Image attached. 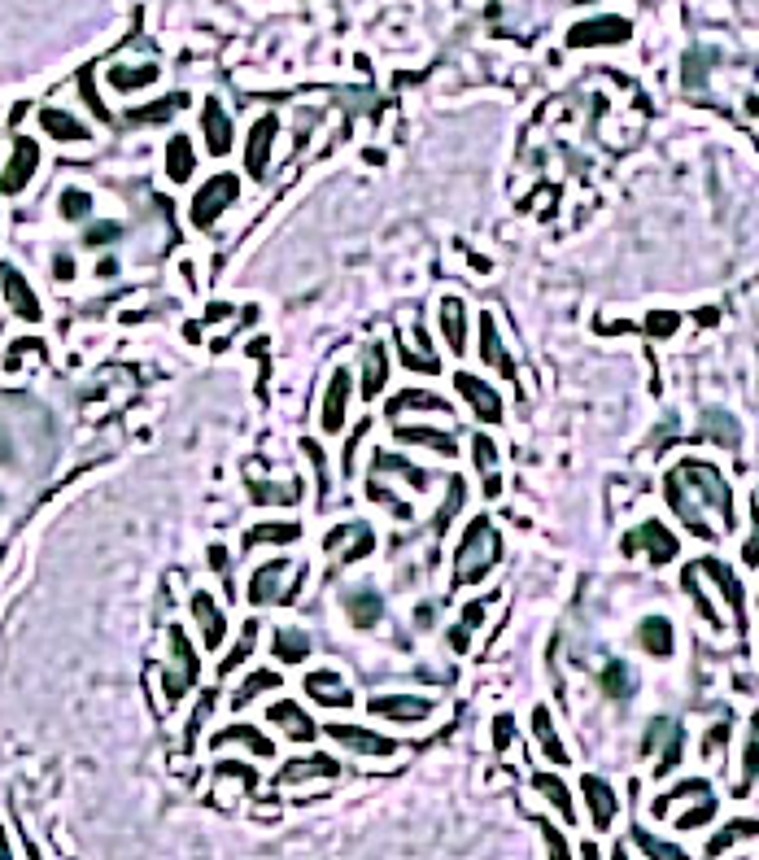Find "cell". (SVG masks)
<instances>
[{
    "instance_id": "16",
    "label": "cell",
    "mask_w": 759,
    "mask_h": 860,
    "mask_svg": "<svg viewBox=\"0 0 759 860\" xmlns=\"http://www.w3.org/2000/svg\"><path fill=\"white\" fill-rule=\"evenodd\" d=\"M336 760H328V756H306V760H293V764H284L280 769V778H275V786H297V782H306V778H336Z\"/></svg>"
},
{
    "instance_id": "5",
    "label": "cell",
    "mask_w": 759,
    "mask_h": 860,
    "mask_svg": "<svg viewBox=\"0 0 759 860\" xmlns=\"http://www.w3.org/2000/svg\"><path fill=\"white\" fill-rule=\"evenodd\" d=\"M35 166H40V145H35V140H27V136H18V140H14V158H9V166L0 171V193H5V197L22 193V188L31 184Z\"/></svg>"
},
{
    "instance_id": "60",
    "label": "cell",
    "mask_w": 759,
    "mask_h": 860,
    "mask_svg": "<svg viewBox=\"0 0 759 860\" xmlns=\"http://www.w3.org/2000/svg\"><path fill=\"white\" fill-rule=\"evenodd\" d=\"M53 271H57V280H70V276H75V262H70V258L62 254V258L53 262Z\"/></svg>"
},
{
    "instance_id": "2",
    "label": "cell",
    "mask_w": 759,
    "mask_h": 860,
    "mask_svg": "<svg viewBox=\"0 0 759 860\" xmlns=\"http://www.w3.org/2000/svg\"><path fill=\"white\" fill-rule=\"evenodd\" d=\"M498 559H502V537H498V529H493V520L476 516V520L463 529L459 551H454V581H459V585H472V581L485 577V572L498 564Z\"/></svg>"
},
{
    "instance_id": "35",
    "label": "cell",
    "mask_w": 759,
    "mask_h": 860,
    "mask_svg": "<svg viewBox=\"0 0 759 860\" xmlns=\"http://www.w3.org/2000/svg\"><path fill=\"white\" fill-rule=\"evenodd\" d=\"M301 537V529L297 524H258V529H249L245 533V546H262V542H297Z\"/></svg>"
},
{
    "instance_id": "36",
    "label": "cell",
    "mask_w": 759,
    "mask_h": 860,
    "mask_svg": "<svg viewBox=\"0 0 759 860\" xmlns=\"http://www.w3.org/2000/svg\"><path fill=\"white\" fill-rule=\"evenodd\" d=\"M249 498L253 503H297L301 485H267V481H249Z\"/></svg>"
},
{
    "instance_id": "44",
    "label": "cell",
    "mask_w": 759,
    "mask_h": 860,
    "mask_svg": "<svg viewBox=\"0 0 759 860\" xmlns=\"http://www.w3.org/2000/svg\"><path fill=\"white\" fill-rule=\"evenodd\" d=\"M703 428H707V433H716L720 446H738V424H733L725 411H707L703 415Z\"/></svg>"
},
{
    "instance_id": "32",
    "label": "cell",
    "mask_w": 759,
    "mask_h": 860,
    "mask_svg": "<svg viewBox=\"0 0 759 860\" xmlns=\"http://www.w3.org/2000/svg\"><path fill=\"white\" fill-rule=\"evenodd\" d=\"M384 376H389V354H384V345H371L367 350V376H363L367 398H376V393L384 389Z\"/></svg>"
},
{
    "instance_id": "15",
    "label": "cell",
    "mask_w": 759,
    "mask_h": 860,
    "mask_svg": "<svg viewBox=\"0 0 759 860\" xmlns=\"http://www.w3.org/2000/svg\"><path fill=\"white\" fill-rule=\"evenodd\" d=\"M275 599H284V564H280V559H275V564H262L249 577V603L253 607L275 603Z\"/></svg>"
},
{
    "instance_id": "40",
    "label": "cell",
    "mask_w": 759,
    "mask_h": 860,
    "mask_svg": "<svg viewBox=\"0 0 759 860\" xmlns=\"http://www.w3.org/2000/svg\"><path fill=\"white\" fill-rule=\"evenodd\" d=\"M184 105H188V97H184V92H175V97L149 105V110H136V114H131V123H162V118H171L175 110H184Z\"/></svg>"
},
{
    "instance_id": "34",
    "label": "cell",
    "mask_w": 759,
    "mask_h": 860,
    "mask_svg": "<svg viewBox=\"0 0 759 860\" xmlns=\"http://www.w3.org/2000/svg\"><path fill=\"white\" fill-rule=\"evenodd\" d=\"M380 612H384V603H380V594H371V590H363V594H354V599H349V620H354V625H376L380 620Z\"/></svg>"
},
{
    "instance_id": "26",
    "label": "cell",
    "mask_w": 759,
    "mask_h": 860,
    "mask_svg": "<svg viewBox=\"0 0 759 860\" xmlns=\"http://www.w3.org/2000/svg\"><path fill=\"white\" fill-rule=\"evenodd\" d=\"M227 743H245L253 756H275V747L267 743V738H262L258 730H253V725H232V730H223V734H214V747H227Z\"/></svg>"
},
{
    "instance_id": "37",
    "label": "cell",
    "mask_w": 759,
    "mask_h": 860,
    "mask_svg": "<svg viewBox=\"0 0 759 860\" xmlns=\"http://www.w3.org/2000/svg\"><path fill=\"white\" fill-rule=\"evenodd\" d=\"M633 839H637V847H642L650 860H690L677 843H664V839H655V834H646V830H633Z\"/></svg>"
},
{
    "instance_id": "47",
    "label": "cell",
    "mask_w": 759,
    "mask_h": 860,
    "mask_svg": "<svg viewBox=\"0 0 759 860\" xmlns=\"http://www.w3.org/2000/svg\"><path fill=\"white\" fill-rule=\"evenodd\" d=\"M677 328H681V319L672 315V310H650V315H646V332H650L655 341H668Z\"/></svg>"
},
{
    "instance_id": "48",
    "label": "cell",
    "mask_w": 759,
    "mask_h": 860,
    "mask_svg": "<svg viewBox=\"0 0 759 860\" xmlns=\"http://www.w3.org/2000/svg\"><path fill=\"white\" fill-rule=\"evenodd\" d=\"M88 210H92V197L83 193V188H66L62 193V214L66 219H88Z\"/></svg>"
},
{
    "instance_id": "62",
    "label": "cell",
    "mask_w": 759,
    "mask_h": 860,
    "mask_svg": "<svg viewBox=\"0 0 759 860\" xmlns=\"http://www.w3.org/2000/svg\"><path fill=\"white\" fill-rule=\"evenodd\" d=\"M0 860H14V856H9V839H5V826H0Z\"/></svg>"
},
{
    "instance_id": "57",
    "label": "cell",
    "mask_w": 759,
    "mask_h": 860,
    "mask_svg": "<svg viewBox=\"0 0 759 860\" xmlns=\"http://www.w3.org/2000/svg\"><path fill=\"white\" fill-rule=\"evenodd\" d=\"M493 459H498L493 441H489V437H476V468H480V472H489V468H493Z\"/></svg>"
},
{
    "instance_id": "45",
    "label": "cell",
    "mask_w": 759,
    "mask_h": 860,
    "mask_svg": "<svg viewBox=\"0 0 759 860\" xmlns=\"http://www.w3.org/2000/svg\"><path fill=\"white\" fill-rule=\"evenodd\" d=\"M328 542H354V546H345V555H349V559H363V555L371 551V529H367V524H358V529L332 533Z\"/></svg>"
},
{
    "instance_id": "29",
    "label": "cell",
    "mask_w": 759,
    "mask_h": 860,
    "mask_svg": "<svg viewBox=\"0 0 759 860\" xmlns=\"http://www.w3.org/2000/svg\"><path fill=\"white\" fill-rule=\"evenodd\" d=\"M397 441H411V446H432L441 455H459V441L445 437V433H432V428H397Z\"/></svg>"
},
{
    "instance_id": "61",
    "label": "cell",
    "mask_w": 759,
    "mask_h": 860,
    "mask_svg": "<svg viewBox=\"0 0 759 860\" xmlns=\"http://www.w3.org/2000/svg\"><path fill=\"white\" fill-rule=\"evenodd\" d=\"M227 564V551H219V546H210V568H223Z\"/></svg>"
},
{
    "instance_id": "14",
    "label": "cell",
    "mask_w": 759,
    "mask_h": 860,
    "mask_svg": "<svg viewBox=\"0 0 759 860\" xmlns=\"http://www.w3.org/2000/svg\"><path fill=\"white\" fill-rule=\"evenodd\" d=\"M371 712L376 716H389V721H424L432 712L428 699H411V695H380L371 699Z\"/></svg>"
},
{
    "instance_id": "1",
    "label": "cell",
    "mask_w": 759,
    "mask_h": 860,
    "mask_svg": "<svg viewBox=\"0 0 759 860\" xmlns=\"http://www.w3.org/2000/svg\"><path fill=\"white\" fill-rule=\"evenodd\" d=\"M664 494H668V507L685 520V529L694 537L712 542V537L733 529V494L712 463H698V459L677 463L664 481Z\"/></svg>"
},
{
    "instance_id": "39",
    "label": "cell",
    "mask_w": 759,
    "mask_h": 860,
    "mask_svg": "<svg viewBox=\"0 0 759 860\" xmlns=\"http://www.w3.org/2000/svg\"><path fill=\"white\" fill-rule=\"evenodd\" d=\"M389 411L397 415V411H450L437 393H397V398L389 402Z\"/></svg>"
},
{
    "instance_id": "19",
    "label": "cell",
    "mask_w": 759,
    "mask_h": 860,
    "mask_svg": "<svg viewBox=\"0 0 759 860\" xmlns=\"http://www.w3.org/2000/svg\"><path fill=\"white\" fill-rule=\"evenodd\" d=\"M201 127H206V145L214 158H223L227 149H232V123H227L223 105L219 101H206V110H201Z\"/></svg>"
},
{
    "instance_id": "52",
    "label": "cell",
    "mask_w": 759,
    "mask_h": 860,
    "mask_svg": "<svg viewBox=\"0 0 759 860\" xmlns=\"http://www.w3.org/2000/svg\"><path fill=\"white\" fill-rule=\"evenodd\" d=\"M712 817H716V799H712V795H703V804H698L694 812H685V817H681V830H698L703 821H712Z\"/></svg>"
},
{
    "instance_id": "46",
    "label": "cell",
    "mask_w": 759,
    "mask_h": 860,
    "mask_svg": "<svg viewBox=\"0 0 759 860\" xmlns=\"http://www.w3.org/2000/svg\"><path fill=\"white\" fill-rule=\"evenodd\" d=\"M275 686H280V677H275V673H253V677H249V682H245V686H240V690H236V708H245V703H249V699H258V695H262V690H275Z\"/></svg>"
},
{
    "instance_id": "55",
    "label": "cell",
    "mask_w": 759,
    "mask_h": 860,
    "mask_svg": "<svg viewBox=\"0 0 759 860\" xmlns=\"http://www.w3.org/2000/svg\"><path fill=\"white\" fill-rule=\"evenodd\" d=\"M118 236H123L118 223H92V228H88V245H105V241H118Z\"/></svg>"
},
{
    "instance_id": "25",
    "label": "cell",
    "mask_w": 759,
    "mask_h": 860,
    "mask_svg": "<svg viewBox=\"0 0 759 860\" xmlns=\"http://www.w3.org/2000/svg\"><path fill=\"white\" fill-rule=\"evenodd\" d=\"M192 140L188 136H171V145H166V175L175 179V184H184L192 179Z\"/></svg>"
},
{
    "instance_id": "41",
    "label": "cell",
    "mask_w": 759,
    "mask_h": 860,
    "mask_svg": "<svg viewBox=\"0 0 759 860\" xmlns=\"http://www.w3.org/2000/svg\"><path fill=\"white\" fill-rule=\"evenodd\" d=\"M480 620H485V603H467L463 607V625L450 633V647L454 651H467V638H472V629L480 625Z\"/></svg>"
},
{
    "instance_id": "13",
    "label": "cell",
    "mask_w": 759,
    "mask_h": 860,
    "mask_svg": "<svg viewBox=\"0 0 759 860\" xmlns=\"http://www.w3.org/2000/svg\"><path fill=\"white\" fill-rule=\"evenodd\" d=\"M192 616H197L206 647H210V651H219V647H223V638H227V616L219 612V603H214L210 594H197V599H192Z\"/></svg>"
},
{
    "instance_id": "24",
    "label": "cell",
    "mask_w": 759,
    "mask_h": 860,
    "mask_svg": "<svg viewBox=\"0 0 759 860\" xmlns=\"http://www.w3.org/2000/svg\"><path fill=\"white\" fill-rule=\"evenodd\" d=\"M40 127L53 140H88V127L75 114H62V110H40Z\"/></svg>"
},
{
    "instance_id": "56",
    "label": "cell",
    "mask_w": 759,
    "mask_h": 860,
    "mask_svg": "<svg viewBox=\"0 0 759 860\" xmlns=\"http://www.w3.org/2000/svg\"><path fill=\"white\" fill-rule=\"evenodd\" d=\"M219 778H240V782H245V791L258 786V773L245 769V764H219Z\"/></svg>"
},
{
    "instance_id": "23",
    "label": "cell",
    "mask_w": 759,
    "mask_h": 860,
    "mask_svg": "<svg viewBox=\"0 0 759 860\" xmlns=\"http://www.w3.org/2000/svg\"><path fill=\"white\" fill-rule=\"evenodd\" d=\"M707 572V577H716V585H720V594H725V603L733 607V616H742V607H746V599H742V585H738V577H733V572L720 564V559H703V564H698Z\"/></svg>"
},
{
    "instance_id": "3",
    "label": "cell",
    "mask_w": 759,
    "mask_h": 860,
    "mask_svg": "<svg viewBox=\"0 0 759 860\" xmlns=\"http://www.w3.org/2000/svg\"><path fill=\"white\" fill-rule=\"evenodd\" d=\"M236 193H240L236 175H214L210 184H201V193L192 197V223H197V228H210V223H219V214L232 206Z\"/></svg>"
},
{
    "instance_id": "10",
    "label": "cell",
    "mask_w": 759,
    "mask_h": 860,
    "mask_svg": "<svg viewBox=\"0 0 759 860\" xmlns=\"http://www.w3.org/2000/svg\"><path fill=\"white\" fill-rule=\"evenodd\" d=\"M454 380H459V393L467 398V406L476 411V420H485V424H498L502 420V398L485 385V380H476V376H467V372H459Z\"/></svg>"
},
{
    "instance_id": "31",
    "label": "cell",
    "mask_w": 759,
    "mask_h": 860,
    "mask_svg": "<svg viewBox=\"0 0 759 860\" xmlns=\"http://www.w3.org/2000/svg\"><path fill=\"white\" fill-rule=\"evenodd\" d=\"M533 786H537V791L550 799L554 808L563 812V821H572V817H576V808H572V795H568V786H563L559 778H554V773H537V778H533Z\"/></svg>"
},
{
    "instance_id": "42",
    "label": "cell",
    "mask_w": 759,
    "mask_h": 860,
    "mask_svg": "<svg viewBox=\"0 0 759 860\" xmlns=\"http://www.w3.org/2000/svg\"><path fill=\"white\" fill-rule=\"evenodd\" d=\"M755 830H759V826H755V821H733V826H729V830H720V834H716V839H712V843H707V856H720V852H725V847H733V843H738V839H751V834H755Z\"/></svg>"
},
{
    "instance_id": "12",
    "label": "cell",
    "mask_w": 759,
    "mask_h": 860,
    "mask_svg": "<svg viewBox=\"0 0 759 860\" xmlns=\"http://www.w3.org/2000/svg\"><path fill=\"white\" fill-rule=\"evenodd\" d=\"M306 695L319 699L323 708H349V703H354V690H349L336 673H328V668H319V673L306 677Z\"/></svg>"
},
{
    "instance_id": "33",
    "label": "cell",
    "mask_w": 759,
    "mask_h": 860,
    "mask_svg": "<svg viewBox=\"0 0 759 860\" xmlns=\"http://www.w3.org/2000/svg\"><path fill=\"white\" fill-rule=\"evenodd\" d=\"M158 79V66H114L110 70V83L118 92H131V88H144V83Z\"/></svg>"
},
{
    "instance_id": "7",
    "label": "cell",
    "mask_w": 759,
    "mask_h": 860,
    "mask_svg": "<svg viewBox=\"0 0 759 860\" xmlns=\"http://www.w3.org/2000/svg\"><path fill=\"white\" fill-rule=\"evenodd\" d=\"M171 655H175V668L166 673V699H179L192 690V682H197V655H192L188 638L179 629H171Z\"/></svg>"
},
{
    "instance_id": "11",
    "label": "cell",
    "mask_w": 759,
    "mask_h": 860,
    "mask_svg": "<svg viewBox=\"0 0 759 860\" xmlns=\"http://www.w3.org/2000/svg\"><path fill=\"white\" fill-rule=\"evenodd\" d=\"M328 734L341 747L358 751V756H393V751H397V743H389V738H380V734H371V730H358V725H328Z\"/></svg>"
},
{
    "instance_id": "58",
    "label": "cell",
    "mask_w": 759,
    "mask_h": 860,
    "mask_svg": "<svg viewBox=\"0 0 759 860\" xmlns=\"http://www.w3.org/2000/svg\"><path fill=\"white\" fill-rule=\"evenodd\" d=\"M210 708H214V695H206V699H201V708H197V716H192V721H188V747H192V738H197V730H201V721H206V716H210Z\"/></svg>"
},
{
    "instance_id": "28",
    "label": "cell",
    "mask_w": 759,
    "mask_h": 860,
    "mask_svg": "<svg viewBox=\"0 0 759 860\" xmlns=\"http://www.w3.org/2000/svg\"><path fill=\"white\" fill-rule=\"evenodd\" d=\"M533 730H537V743H541V751H546V760H554V764L568 760V751H563L559 734H554V721H550V712H546V708H537V712H533Z\"/></svg>"
},
{
    "instance_id": "6",
    "label": "cell",
    "mask_w": 759,
    "mask_h": 860,
    "mask_svg": "<svg viewBox=\"0 0 759 860\" xmlns=\"http://www.w3.org/2000/svg\"><path fill=\"white\" fill-rule=\"evenodd\" d=\"M629 22L624 18H589V22H576L568 44L572 49H589V44H624L629 40Z\"/></svg>"
},
{
    "instance_id": "50",
    "label": "cell",
    "mask_w": 759,
    "mask_h": 860,
    "mask_svg": "<svg viewBox=\"0 0 759 860\" xmlns=\"http://www.w3.org/2000/svg\"><path fill=\"white\" fill-rule=\"evenodd\" d=\"M253 638H258V625H253V620H249V625H245V633H240V642H236V651L223 660V673H232V668H236V664H240V660H245V655L253 651Z\"/></svg>"
},
{
    "instance_id": "43",
    "label": "cell",
    "mask_w": 759,
    "mask_h": 860,
    "mask_svg": "<svg viewBox=\"0 0 759 860\" xmlns=\"http://www.w3.org/2000/svg\"><path fill=\"white\" fill-rule=\"evenodd\" d=\"M376 472H402V476H406V485H411V489H428V472L411 468V463H406V459L380 455V459H376Z\"/></svg>"
},
{
    "instance_id": "8",
    "label": "cell",
    "mask_w": 759,
    "mask_h": 860,
    "mask_svg": "<svg viewBox=\"0 0 759 860\" xmlns=\"http://www.w3.org/2000/svg\"><path fill=\"white\" fill-rule=\"evenodd\" d=\"M0 289H5V302L14 306V315H22L27 324H40V315H44V310H40V297L31 293V284L22 280V271L9 267V262L0 267Z\"/></svg>"
},
{
    "instance_id": "20",
    "label": "cell",
    "mask_w": 759,
    "mask_h": 860,
    "mask_svg": "<svg viewBox=\"0 0 759 860\" xmlns=\"http://www.w3.org/2000/svg\"><path fill=\"white\" fill-rule=\"evenodd\" d=\"M581 791H585V799H589V812H594V821H598V830H607L611 821H616V791H611L607 782L602 778H589L581 782Z\"/></svg>"
},
{
    "instance_id": "22",
    "label": "cell",
    "mask_w": 759,
    "mask_h": 860,
    "mask_svg": "<svg viewBox=\"0 0 759 860\" xmlns=\"http://www.w3.org/2000/svg\"><path fill=\"white\" fill-rule=\"evenodd\" d=\"M441 328H445V341H450L454 354L467 350V310L459 297H441Z\"/></svg>"
},
{
    "instance_id": "17",
    "label": "cell",
    "mask_w": 759,
    "mask_h": 860,
    "mask_svg": "<svg viewBox=\"0 0 759 860\" xmlns=\"http://www.w3.org/2000/svg\"><path fill=\"white\" fill-rule=\"evenodd\" d=\"M267 716H271L275 725H280V730H284L288 738H297V743H310V738L319 734V730H315V721H310V716L301 712L297 703H288V699H284V703H271V712H267Z\"/></svg>"
},
{
    "instance_id": "30",
    "label": "cell",
    "mask_w": 759,
    "mask_h": 860,
    "mask_svg": "<svg viewBox=\"0 0 759 860\" xmlns=\"http://www.w3.org/2000/svg\"><path fill=\"white\" fill-rule=\"evenodd\" d=\"M275 655H280L284 664H301L310 655V638L301 629H280L275 633Z\"/></svg>"
},
{
    "instance_id": "63",
    "label": "cell",
    "mask_w": 759,
    "mask_h": 860,
    "mask_svg": "<svg viewBox=\"0 0 759 860\" xmlns=\"http://www.w3.org/2000/svg\"><path fill=\"white\" fill-rule=\"evenodd\" d=\"M581 860H598V847H594V843H585V852H581Z\"/></svg>"
},
{
    "instance_id": "53",
    "label": "cell",
    "mask_w": 759,
    "mask_h": 860,
    "mask_svg": "<svg viewBox=\"0 0 759 860\" xmlns=\"http://www.w3.org/2000/svg\"><path fill=\"white\" fill-rule=\"evenodd\" d=\"M755 773H759V712L751 716V743H746V782H751Z\"/></svg>"
},
{
    "instance_id": "18",
    "label": "cell",
    "mask_w": 759,
    "mask_h": 860,
    "mask_svg": "<svg viewBox=\"0 0 759 860\" xmlns=\"http://www.w3.org/2000/svg\"><path fill=\"white\" fill-rule=\"evenodd\" d=\"M480 358H485V363H489L498 376H515L511 354H506V345H502V337H498V324H493V315L480 319Z\"/></svg>"
},
{
    "instance_id": "64",
    "label": "cell",
    "mask_w": 759,
    "mask_h": 860,
    "mask_svg": "<svg viewBox=\"0 0 759 860\" xmlns=\"http://www.w3.org/2000/svg\"><path fill=\"white\" fill-rule=\"evenodd\" d=\"M611 860H629V852H624V847H616V856H611Z\"/></svg>"
},
{
    "instance_id": "4",
    "label": "cell",
    "mask_w": 759,
    "mask_h": 860,
    "mask_svg": "<svg viewBox=\"0 0 759 860\" xmlns=\"http://www.w3.org/2000/svg\"><path fill=\"white\" fill-rule=\"evenodd\" d=\"M624 551H629V555L646 551V559H650V564H668V559H677L681 542H677V537H672V533H668L659 520H646L642 529L624 533Z\"/></svg>"
},
{
    "instance_id": "51",
    "label": "cell",
    "mask_w": 759,
    "mask_h": 860,
    "mask_svg": "<svg viewBox=\"0 0 759 860\" xmlns=\"http://www.w3.org/2000/svg\"><path fill=\"white\" fill-rule=\"evenodd\" d=\"M541 826V839H546V852H550V860H572V852H568V843H563V834L550 826V821H537Z\"/></svg>"
},
{
    "instance_id": "9",
    "label": "cell",
    "mask_w": 759,
    "mask_h": 860,
    "mask_svg": "<svg viewBox=\"0 0 759 860\" xmlns=\"http://www.w3.org/2000/svg\"><path fill=\"white\" fill-rule=\"evenodd\" d=\"M275 131H280V118H275V114L258 118V123L249 127L245 166H249V175H253V179H262V175H267V162H271V140H275Z\"/></svg>"
},
{
    "instance_id": "21",
    "label": "cell",
    "mask_w": 759,
    "mask_h": 860,
    "mask_svg": "<svg viewBox=\"0 0 759 860\" xmlns=\"http://www.w3.org/2000/svg\"><path fill=\"white\" fill-rule=\"evenodd\" d=\"M345 406H349V372H336L328 385V398H323V433H341Z\"/></svg>"
},
{
    "instance_id": "59",
    "label": "cell",
    "mask_w": 759,
    "mask_h": 860,
    "mask_svg": "<svg viewBox=\"0 0 759 860\" xmlns=\"http://www.w3.org/2000/svg\"><path fill=\"white\" fill-rule=\"evenodd\" d=\"M751 520H755V533H751V542H746V564H759V503L751 507Z\"/></svg>"
},
{
    "instance_id": "27",
    "label": "cell",
    "mask_w": 759,
    "mask_h": 860,
    "mask_svg": "<svg viewBox=\"0 0 759 860\" xmlns=\"http://www.w3.org/2000/svg\"><path fill=\"white\" fill-rule=\"evenodd\" d=\"M637 638H642V647L650 651V655H668L672 651V625L664 616H650V620H642V629H637Z\"/></svg>"
},
{
    "instance_id": "38",
    "label": "cell",
    "mask_w": 759,
    "mask_h": 860,
    "mask_svg": "<svg viewBox=\"0 0 759 860\" xmlns=\"http://www.w3.org/2000/svg\"><path fill=\"white\" fill-rule=\"evenodd\" d=\"M602 690H607L611 699H629L637 690V682H633V673L624 664H607V673H602Z\"/></svg>"
},
{
    "instance_id": "54",
    "label": "cell",
    "mask_w": 759,
    "mask_h": 860,
    "mask_svg": "<svg viewBox=\"0 0 759 860\" xmlns=\"http://www.w3.org/2000/svg\"><path fill=\"white\" fill-rule=\"evenodd\" d=\"M511 738H515V721L511 716H498V721H493V747L506 751L511 747Z\"/></svg>"
},
{
    "instance_id": "49",
    "label": "cell",
    "mask_w": 759,
    "mask_h": 860,
    "mask_svg": "<svg viewBox=\"0 0 759 860\" xmlns=\"http://www.w3.org/2000/svg\"><path fill=\"white\" fill-rule=\"evenodd\" d=\"M463 498H467V485L463 481H450V494H445V507H441V516H437V529H445V524L454 520V511L463 507Z\"/></svg>"
}]
</instances>
